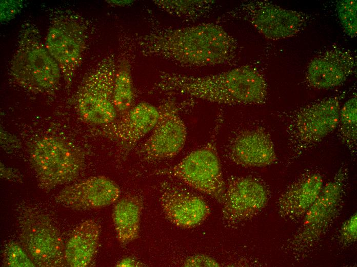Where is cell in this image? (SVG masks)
<instances>
[{
    "instance_id": "obj_1",
    "label": "cell",
    "mask_w": 357,
    "mask_h": 267,
    "mask_svg": "<svg viewBox=\"0 0 357 267\" xmlns=\"http://www.w3.org/2000/svg\"><path fill=\"white\" fill-rule=\"evenodd\" d=\"M137 43L147 54L194 67L229 62L237 49L234 39L221 26L212 23L160 30L140 37Z\"/></svg>"
},
{
    "instance_id": "obj_2",
    "label": "cell",
    "mask_w": 357,
    "mask_h": 267,
    "mask_svg": "<svg viewBox=\"0 0 357 267\" xmlns=\"http://www.w3.org/2000/svg\"><path fill=\"white\" fill-rule=\"evenodd\" d=\"M156 87L163 92L229 105L261 104L266 100L268 94L263 75L248 66L202 76L163 72Z\"/></svg>"
},
{
    "instance_id": "obj_3",
    "label": "cell",
    "mask_w": 357,
    "mask_h": 267,
    "mask_svg": "<svg viewBox=\"0 0 357 267\" xmlns=\"http://www.w3.org/2000/svg\"><path fill=\"white\" fill-rule=\"evenodd\" d=\"M10 72L18 85L39 93L54 90L62 76L57 63L43 44L38 30L29 24L21 30Z\"/></svg>"
},
{
    "instance_id": "obj_4",
    "label": "cell",
    "mask_w": 357,
    "mask_h": 267,
    "mask_svg": "<svg viewBox=\"0 0 357 267\" xmlns=\"http://www.w3.org/2000/svg\"><path fill=\"white\" fill-rule=\"evenodd\" d=\"M28 152L39 186L47 192L75 180L84 166L82 152L56 137L43 136L33 140L28 146Z\"/></svg>"
},
{
    "instance_id": "obj_5",
    "label": "cell",
    "mask_w": 357,
    "mask_h": 267,
    "mask_svg": "<svg viewBox=\"0 0 357 267\" xmlns=\"http://www.w3.org/2000/svg\"><path fill=\"white\" fill-rule=\"evenodd\" d=\"M221 127V122L217 121L204 145L174 166L159 170L158 174L177 179L221 203L226 183L216 147Z\"/></svg>"
},
{
    "instance_id": "obj_6",
    "label": "cell",
    "mask_w": 357,
    "mask_h": 267,
    "mask_svg": "<svg viewBox=\"0 0 357 267\" xmlns=\"http://www.w3.org/2000/svg\"><path fill=\"white\" fill-rule=\"evenodd\" d=\"M340 101L333 96L285 113L283 121L289 146L298 154L317 145L336 129Z\"/></svg>"
},
{
    "instance_id": "obj_7",
    "label": "cell",
    "mask_w": 357,
    "mask_h": 267,
    "mask_svg": "<svg viewBox=\"0 0 357 267\" xmlns=\"http://www.w3.org/2000/svg\"><path fill=\"white\" fill-rule=\"evenodd\" d=\"M18 221L22 246L35 266L66 265L61 234L47 215L27 207L19 212Z\"/></svg>"
},
{
    "instance_id": "obj_8",
    "label": "cell",
    "mask_w": 357,
    "mask_h": 267,
    "mask_svg": "<svg viewBox=\"0 0 357 267\" xmlns=\"http://www.w3.org/2000/svg\"><path fill=\"white\" fill-rule=\"evenodd\" d=\"M117 67L113 57L106 58L83 81L76 103L78 113L86 123L103 126L116 120L118 114L113 91Z\"/></svg>"
},
{
    "instance_id": "obj_9",
    "label": "cell",
    "mask_w": 357,
    "mask_h": 267,
    "mask_svg": "<svg viewBox=\"0 0 357 267\" xmlns=\"http://www.w3.org/2000/svg\"><path fill=\"white\" fill-rule=\"evenodd\" d=\"M85 29L75 15L60 13L52 19L45 46L57 63L67 84L72 81L85 48Z\"/></svg>"
},
{
    "instance_id": "obj_10",
    "label": "cell",
    "mask_w": 357,
    "mask_h": 267,
    "mask_svg": "<svg viewBox=\"0 0 357 267\" xmlns=\"http://www.w3.org/2000/svg\"><path fill=\"white\" fill-rule=\"evenodd\" d=\"M230 15L250 23L266 39L276 40L293 36L305 26V14L283 8L271 2L246 1L230 11Z\"/></svg>"
},
{
    "instance_id": "obj_11",
    "label": "cell",
    "mask_w": 357,
    "mask_h": 267,
    "mask_svg": "<svg viewBox=\"0 0 357 267\" xmlns=\"http://www.w3.org/2000/svg\"><path fill=\"white\" fill-rule=\"evenodd\" d=\"M158 108L157 122L139 151L147 161L174 157L182 150L187 139L186 127L175 103L168 100Z\"/></svg>"
},
{
    "instance_id": "obj_12",
    "label": "cell",
    "mask_w": 357,
    "mask_h": 267,
    "mask_svg": "<svg viewBox=\"0 0 357 267\" xmlns=\"http://www.w3.org/2000/svg\"><path fill=\"white\" fill-rule=\"evenodd\" d=\"M268 201L265 187L255 179L234 177L228 180L222 202L223 219L228 223L248 220L265 207Z\"/></svg>"
},
{
    "instance_id": "obj_13",
    "label": "cell",
    "mask_w": 357,
    "mask_h": 267,
    "mask_svg": "<svg viewBox=\"0 0 357 267\" xmlns=\"http://www.w3.org/2000/svg\"><path fill=\"white\" fill-rule=\"evenodd\" d=\"M159 201L167 219L182 228L200 225L210 213L202 197L168 182L161 186Z\"/></svg>"
},
{
    "instance_id": "obj_14",
    "label": "cell",
    "mask_w": 357,
    "mask_h": 267,
    "mask_svg": "<svg viewBox=\"0 0 357 267\" xmlns=\"http://www.w3.org/2000/svg\"><path fill=\"white\" fill-rule=\"evenodd\" d=\"M121 190L112 180L104 176L90 177L66 187L55 197L66 207L82 211L109 205L119 198Z\"/></svg>"
},
{
    "instance_id": "obj_15",
    "label": "cell",
    "mask_w": 357,
    "mask_h": 267,
    "mask_svg": "<svg viewBox=\"0 0 357 267\" xmlns=\"http://www.w3.org/2000/svg\"><path fill=\"white\" fill-rule=\"evenodd\" d=\"M159 116L158 107L147 103H140L121 116L117 120L103 126L102 131L127 154L152 130Z\"/></svg>"
},
{
    "instance_id": "obj_16",
    "label": "cell",
    "mask_w": 357,
    "mask_h": 267,
    "mask_svg": "<svg viewBox=\"0 0 357 267\" xmlns=\"http://www.w3.org/2000/svg\"><path fill=\"white\" fill-rule=\"evenodd\" d=\"M227 151L233 162L247 167H266L277 159L270 134L259 127L240 132L231 140Z\"/></svg>"
},
{
    "instance_id": "obj_17",
    "label": "cell",
    "mask_w": 357,
    "mask_h": 267,
    "mask_svg": "<svg viewBox=\"0 0 357 267\" xmlns=\"http://www.w3.org/2000/svg\"><path fill=\"white\" fill-rule=\"evenodd\" d=\"M355 60L349 51L341 48L325 51L309 63L306 79L310 86L329 89L343 84L353 72Z\"/></svg>"
},
{
    "instance_id": "obj_18",
    "label": "cell",
    "mask_w": 357,
    "mask_h": 267,
    "mask_svg": "<svg viewBox=\"0 0 357 267\" xmlns=\"http://www.w3.org/2000/svg\"><path fill=\"white\" fill-rule=\"evenodd\" d=\"M344 173L340 170L334 179L324 185L318 198L303 217L300 240H310L322 233L334 216L343 190Z\"/></svg>"
},
{
    "instance_id": "obj_19",
    "label": "cell",
    "mask_w": 357,
    "mask_h": 267,
    "mask_svg": "<svg viewBox=\"0 0 357 267\" xmlns=\"http://www.w3.org/2000/svg\"><path fill=\"white\" fill-rule=\"evenodd\" d=\"M323 186V178L318 173L303 177L280 198L279 209L281 215L292 220L303 217L318 198Z\"/></svg>"
},
{
    "instance_id": "obj_20",
    "label": "cell",
    "mask_w": 357,
    "mask_h": 267,
    "mask_svg": "<svg viewBox=\"0 0 357 267\" xmlns=\"http://www.w3.org/2000/svg\"><path fill=\"white\" fill-rule=\"evenodd\" d=\"M100 227L93 219L81 223L74 230L65 245V264L70 267H85L91 264L96 254Z\"/></svg>"
},
{
    "instance_id": "obj_21",
    "label": "cell",
    "mask_w": 357,
    "mask_h": 267,
    "mask_svg": "<svg viewBox=\"0 0 357 267\" xmlns=\"http://www.w3.org/2000/svg\"><path fill=\"white\" fill-rule=\"evenodd\" d=\"M143 208L142 199L136 196L124 197L115 205L112 218L121 244H127L138 237Z\"/></svg>"
},
{
    "instance_id": "obj_22",
    "label": "cell",
    "mask_w": 357,
    "mask_h": 267,
    "mask_svg": "<svg viewBox=\"0 0 357 267\" xmlns=\"http://www.w3.org/2000/svg\"><path fill=\"white\" fill-rule=\"evenodd\" d=\"M134 100V90L130 67L126 61L117 66L115 76L113 102L120 116L129 111Z\"/></svg>"
},
{
    "instance_id": "obj_23",
    "label": "cell",
    "mask_w": 357,
    "mask_h": 267,
    "mask_svg": "<svg viewBox=\"0 0 357 267\" xmlns=\"http://www.w3.org/2000/svg\"><path fill=\"white\" fill-rule=\"evenodd\" d=\"M155 3L165 11L177 16L199 19L208 14L215 6L211 0L157 1Z\"/></svg>"
},
{
    "instance_id": "obj_24",
    "label": "cell",
    "mask_w": 357,
    "mask_h": 267,
    "mask_svg": "<svg viewBox=\"0 0 357 267\" xmlns=\"http://www.w3.org/2000/svg\"><path fill=\"white\" fill-rule=\"evenodd\" d=\"M357 100L349 99L341 108L338 133L340 140L350 150H355L357 139Z\"/></svg>"
},
{
    "instance_id": "obj_25",
    "label": "cell",
    "mask_w": 357,
    "mask_h": 267,
    "mask_svg": "<svg viewBox=\"0 0 357 267\" xmlns=\"http://www.w3.org/2000/svg\"><path fill=\"white\" fill-rule=\"evenodd\" d=\"M336 11L339 20L346 34L354 37L357 32L356 1L343 0L337 2Z\"/></svg>"
},
{
    "instance_id": "obj_26",
    "label": "cell",
    "mask_w": 357,
    "mask_h": 267,
    "mask_svg": "<svg viewBox=\"0 0 357 267\" xmlns=\"http://www.w3.org/2000/svg\"><path fill=\"white\" fill-rule=\"evenodd\" d=\"M3 261L10 267L35 266L24 249L14 241L7 243L3 250Z\"/></svg>"
},
{
    "instance_id": "obj_27",
    "label": "cell",
    "mask_w": 357,
    "mask_h": 267,
    "mask_svg": "<svg viewBox=\"0 0 357 267\" xmlns=\"http://www.w3.org/2000/svg\"><path fill=\"white\" fill-rule=\"evenodd\" d=\"M357 216L355 213L342 225L340 230L341 240L345 243L350 244L356 240Z\"/></svg>"
},
{
    "instance_id": "obj_28",
    "label": "cell",
    "mask_w": 357,
    "mask_h": 267,
    "mask_svg": "<svg viewBox=\"0 0 357 267\" xmlns=\"http://www.w3.org/2000/svg\"><path fill=\"white\" fill-rule=\"evenodd\" d=\"M184 266H220V264L212 257L199 254L188 257L184 261Z\"/></svg>"
},
{
    "instance_id": "obj_29",
    "label": "cell",
    "mask_w": 357,
    "mask_h": 267,
    "mask_svg": "<svg viewBox=\"0 0 357 267\" xmlns=\"http://www.w3.org/2000/svg\"><path fill=\"white\" fill-rule=\"evenodd\" d=\"M140 264L137 261L130 257L123 258L117 264L118 266H138Z\"/></svg>"
}]
</instances>
